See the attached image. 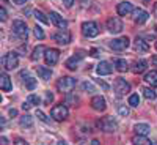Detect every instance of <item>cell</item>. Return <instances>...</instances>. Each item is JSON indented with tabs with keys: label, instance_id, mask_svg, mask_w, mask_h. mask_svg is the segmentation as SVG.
<instances>
[{
	"label": "cell",
	"instance_id": "obj_18",
	"mask_svg": "<svg viewBox=\"0 0 157 145\" xmlns=\"http://www.w3.org/2000/svg\"><path fill=\"white\" fill-rule=\"evenodd\" d=\"M146 68H148V62L141 58V60H138V62H135V63H134V66H132V73H134V74L145 73V71H146Z\"/></svg>",
	"mask_w": 157,
	"mask_h": 145
},
{
	"label": "cell",
	"instance_id": "obj_36",
	"mask_svg": "<svg viewBox=\"0 0 157 145\" xmlns=\"http://www.w3.org/2000/svg\"><path fill=\"white\" fill-rule=\"evenodd\" d=\"M118 112L126 117V115H129V107H126V106H123V104H121V106H118Z\"/></svg>",
	"mask_w": 157,
	"mask_h": 145
},
{
	"label": "cell",
	"instance_id": "obj_44",
	"mask_svg": "<svg viewBox=\"0 0 157 145\" xmlns=\"http://www.w3.org/2000/svg\"><path fill=\"white\" fill-rule=\"evenodd\" d=\"M13 2H14L16 5H24V3H27L29 0H13Z\"/></svg>",
	"mask_w": 157,
	"mask_h": 145
},
{
	"label": "cell",
	"instance_id": "obj_3",
	"mask_svg": "<svg viewBox=\"0 0 157 145\" xmlns=\"http://www.w3.org/2000/svg\"><path fill=\"white\" fill-rule=\"evenodd\" d=\"M129 91H130V84L126 82L123 77H118L115 81V93H116V96L121 98L126 93H129Z\"/></svg>",
	"mask_w": 157,
	"mask_h": 145
},
{
	"label": "cell",
	"instance_id": "obj_29",
	"mask_svg": "<svg viewBox=\"0 0 157 145\" xmlns=\"http://www.w3.org/2000/svg\"><path fill=\"white\" fill-rule=\"evenodd\" d=\"M141 93L145 95V98L146 99H155V91L154 90H151V88H148V87H145V88H141Z\"/></svg>",
	"mask_w": 157,
	"mask_h": 145
},
{
	"label": "cell",
	"instance_id": "obj_4",
	"mask_svg": "<svg viewBox=\"0 0 157 145\" xmlns=\"http://www.w3.org/2000/svg\"><path fill=\"white\" fill-rule=\"evenodd\" d=\"M82 33L88 38H93V36H98L99 35V27L98 24L93 22V21H86L82 24Z\"/></svg>",
	"mask_w": 157,
	"mask_h": 145
},
{
	"label": "cell",
	"instance_id": "obj_26",
	"mask_svg": "<svg viewBox=\"0 0 157 145\" xmlns=\"http://www.w3.org/2000/svg\"><path fill=\"white\" fill-rule=\"evenodd\" d=\"M145 81H146L149 85L157 87V71H151V73H148V74L145 76Z\"/></svg>",
	"mask_w": 157,
	"mask_h": 145
},
{
	"label": "cell",
	"instance_id": "obj_22",
	"mask_svg": "<svg viewBox=\"0 0 157 145\" xmlns=\"http://www.w3.org/2000/svg\"><path fill=\"white\" fill-rule=\"evenodd\" d=\"M134 131H135L137 134L148 136V134H149V131H151V128H149L148 125H145V123H137V125L134 126Z\"/></svg>",
	"mask_w": 157,
	"mask_h": 145
},
{
	"label": "cell",
	"instance_id": "obj_14",
	"mask_svg": "<svg viewBox=\"0 0 157 145\" xmlns=\"http://www.w3.org/2000/svg\"><path fill=\"white\" fill-rule=\"evenodd\" d=\"M98 74L99 76H105V74H112L113 73V65L109 63V62H101L98 65V68H96Z\"/></svg>",
	"mask_w": 157,
	"mask_h": 145
},
{
	"label": "cell",
	"instance_id": "obj_27",
	"mask_svg": "<svg viewBox=\"0 0 157 145\" xmlns=\"http://www.w3.org/2000/svg\"><path fill=\"white\" fill-rule=\"evenodd\" d=\"M19 123H21L22 128H32L33 126V118L30 115H24V117H21Z\"/></svg>",
	"mask_w": 157,
	"mask_h": 145
},
{
	"label": "cell",
	"instance_id": "obj_2",
	"mask_svg": "<svg viewBox=\"0 0 157 145\" xmlns=\"http://www.w3.org/2000/svg\"><path fill=\"white\" fill-rule=\"evenodd\" d=\"M68 114H69V112H68L66 104H58V106L52 107V111H50V115H52V118H55L57 122H63V120H66Z\"/></svg>",
	"mask_w": 157,
	"mask_h": 145
},
{
	"label": "cell",
	"instance_id": "obj_17",
	"mask_svg": "<svg viewBox=\"0 0 157 145\" xmlns=\"http://www.w3.org/2000/svg\"><path fill=\"white\" fill-rule=\"evenodd\" d=\"M134 47H135V50H138V52H146V50H149V44H148L141 36H137V38H135Z\"/></svg>",
	"mask_w": 157,
	"mask_h": 145
},
{
	"label": "cell",
	"instance_id": "obj_10",
	"mask_svg": "<svg viewBox=\"0 0 157 145\" xmlns=\"http://www.w3.org/2000/svg\"><path fill=\"white\" fill-rule=\"evenodd\" d=\"M60 58V52L57 49H46V54H44V60L46 63L49 65V66H54V65H57Z\"/></svg>",
	"mask_w": 157,
	"mask_h": 145
},
{
	"label": "cell",
	"instance_id": "obj_5",
	"mask_svg": "<svg viewBox=\"0 0 157 145\" xmlns=\"http://www.w3.org/2000/svg\"><path fill=\"white\" fill-rule=\"evenodd\" d=\"M99 128L102 131H105V133H115V131L118 129V123L113 120L112 117H104L102 120H99Z\"/></svg>",
	"mask_w": 157,
	"mask_h": 145
},
{
	"label": "cell",
	"instance_id": "obj_30",
	"mask_svg": "<svg viewBox=\"0 0 157 145\" xmlns=\"http://www.w3.org/2000/svg\"><path fill=\"white\" fill-rule=\"evenodd\" d=\"M35 18L39 21V22H43V24H49V19H47V16L44 14V13L43 11H35Z\"/></svg>",
	"mask_w": 157,
	"mask_h": 145
},
{
	"label": "cell",
	"instance_id": "obj_32",
	"mask_svg": "<svg viewBox=\"0 0 157 145\" xmlns=\"http://www.w3.org/2000/svg\"><path fill=\"white\" fill-rule=\"evenodd\" d=\"M36 85H38V81H36V79H33V77H27V81H25V87H27L29 90H33Z\"/></svg>",
	"mask_w": 157,
	"mask_h": 145
},
{
	"label": "cell",
	"instance_id": "obj_12",
	"mask_svg": "<svg viewBox=\"0 0 157 145\" xmlns=\"http://www.w3.org/2000/svg\"><path fill=\"white\" fill-rule=\"evenodd\" d=\"M50 19H52V22H54L60 30H66V27H68V21H66V19H63V18L58 14V13L52 11V13H50Z\"/></svg>",
	"mask_w": 157,
	"mask_h": 145
},
{
	"label": "cell",
	"instance_id": "obj_34",
	"mask_svg": "<svg viewBox=\"0 0 157 145\" xmlns=\"http://www.w3.org/2000/svg\"><path fill=\"white\" fill-rule=\"evenodd\" d=\"M33 30H35V36H36L38 39H44V36H46V35H44V32H43V29H41V27H38V25H36V27H35Z\"/></svg>",
	"mask_w": 157,
	"mask_h": 145
},
{
	"label": "cell",
	"instance_id": "obj_41",
	"mask_svg": "<svg viewBox=\"0 0 157 145\" xmlns=\"http://www.w3.org/2000/svg\"><path fill=\"white\" fill-rule=\"evenodd\" d=\"M90 54H91V57H99L101 52H99V49H91V50H90Z\"/></svg>",
	"mask_w": 157,
	"mask_h": 145
},
{
	"label": "cell",
	"instance_id": "obj_48",
	"mask_svg": "<svg viewBox=\"0 0 157 145\" xmlns=\"http://www.w3.org/2000/svg\"><path fill=\"white\" fill-rule=\"evenodd\" d=\"M154 16H155V18H157V3H155V5H154Z\"/></svg>",
	"mask_w": 157,
	"mask_h": 145
},
{
	"label": "cell",
	"instance_id": "obj_38",
	"mask_svg": "<svg viewBox=\"0 0 157 145\" xmlns=\"http://www.w3.org/2000/svg\"><path fill=\"white\" fill-rule=\"evenodd\" d=\"M52 101H54V95H52L50 91H46V99H44V103H46V104H50Z\"/></svg>",
	"mask_w": 157,
	"mask_h": 145
},
{
	"label": "cell",
	"instance_id": "obj_37",
	"mask_svg": "<svg viewBox=\"0 0 157 145\" xmlns=\"http://www.w3.org/2000/svg\"><path fill=\"white\" fill-rule=\"evenodd\" d=\"M36 117L39 118V120H41V122H44V123H49V120H47V117L41 112V111H36Z\"/></svg>",
	"mask_w": 157,
	"mask_h": 145
},
{
	"label": "cell",
	"instance_id": "obj_42",
	"mask_svg": "<svg viewBox=\"0 0 157 145\" xmlns=\"http://www.w3.org/2000/svg\"><path fill=\"white\" fill-rule=\"evenodd\" d=\"M30 107H32V103H30V101H25V103L22 104V109H24V111H27V109H30Z\"/></svg>",
	"mask_w": 157,
	"mask_h": 145
},
{
	"label": "cell",
	"instance_id": "obj_50",
	"mask_svg": "<svg viewBox=\"0 0 157 145\" xmlns=\"http://www.w3.org/2000/svg\"><path fill=\"white\" fill-rule=\"evenodd\" d=\"M154 29H155V32H157V25H155V27H154Z\"/></svg>",
	"mask_w": 157,
	"mask_h": 145
},
{
	"label": "cell",
	"instance_id": "obj_24",
	"mask_svg": "<svg viewBox=\"0 0 157 145\" xmlns=\"http://www.w3.org/2000/svg\"><path fill=\"white\" fill-rule=\"evenodd\" d=\"M115 68L120 71V73H124V71L129 70V63H127L126 60H123V58H118V60L115 62Z\"/></svg>",
	"mask_w": 157,
	"mask_h": 145
},
{
	"label": "cell",
	"instance_id": "obj_8",
	"mask_svg": "<svg viewBox=\"0 0 157 145\" xmlns=\"http://www.w3.org/2000/svg\"><path fill=\"white\" fill-rule=\"evenodd\" d=\"M129 44H130V41L127 36H121V38H116V39H112L110 41V47L113 50H124L129 47Z\"/></svg>",
	"mask_w": 157,
	"mask_h": 145
},
{
	"label": "cell",
	"instance_id": "obj_33",
	"mask_svg": "<svg viewBox=\"0 0 157 145\" xmlns=\"http://www.w3.org/2000/svg\"><path fill=\"white\" fill-rule=\"evenodd\" d=\"M82 88H83V90H88V91H90V93H94V91H96V88H94V85H93V84H91L90 81H88V82H83V84H82Z\"/></svg>",
	"mask_w": 157,
	"mask_h": 145
},
{
	"label": "cell",
	"instance_id": "obj_1",
	"mask_svg": "<svg viewBox=\"0 0 157 145\" xmlns=\"http://www.w3.org/2000/svg\"><path fill=\"white\" fill-rule=\"evenodd\" d=\"M75 79L74 77H69V76H64L61 77L60 81L57 82V88L60 91H63V93H68V91H72V88L75 87Z\"/></svg>",
	"mask_w": 157,
	"mask_h": 145
},
{
	"label": "cell",
	"instance_id": "obj_28",
	"mask_svg": "<svg viewBox=\"0 0 157 145\" xmlns=\"http://www.w3.org/2000/svg\"><path fill=\"white\" fill-rule=\"evenodd\" d=\"M132 142L137 143V145H138V143H141V145H148V143H151V142L146 139V136H143V134H137V136L132 139Z\"/></svg>",
	"mask_w": 157,
	"mask_h": 145
},
{
	"label": "cell",
	"instance_id": "obj_25",
	"mask_svg": "<svg viewBox=\"0 0 157 145\" xmlns=\"http://www.w3.org/2000/svg\"><path fill=\"white\" fill-rule=\"evenodd\" d=\"M44 54H46V49H44V46H38V47H35V50H33V54H32V60H39L41 57H44Z\"/></svg>",
	"mask_w": 157,
	"mask_h": 145
},
{
	"label": "cell",
	"instance_id": "obj_23",
	"mask_svg": "<svg viewBox=\"0 0 157 145\" xmlns=\"http://www.w3.org/2000/svg\"><path fill=\"white\" fill-rule=\"evenodd\" d=\"M77 103H78V98L75 96V93H72V91H68L66 98H64V104H66V106H75Z\"/></svg>",
	"mask_w": 157,
	"mask_h": 145
},
{
	"label": "cell",
	"instance_id": "obj_40",
	"mask_svg": "<svg viewBox=\"0 0 157 145\" xmlns=\"http://www.w3.org/2000/svg\"><path fill=\"white\" fill-rule=\"evenodd\" d=\"M63 5L66 6V8H71L74 5V0H63Z\"/></svg>",
	"mask_w": 157,
	"mask_h": 145
},
{
	"label": "cell",
	"instance_id": "obj_11",
	"mask_svg": "<svg viewBox=\"0 0 157 145\" xmlns=\"http://www.w3.org/2000/svg\"><path fill=\"white\" fill-rule=\"evenodd\" d=\"M54 39L58 44H69L71 43V33L68 30H60V32L54 33Z\"/></svg>",
	"mask_w": 157,
	"mask_h": 145
},
{
	"label": "cell",
	"instance_id": "obj_49",
	"mask_svg": "<svg viewBox=\"0 0 157 145\" xmlns=\"http://www.w3.org/2000/svg\"><path fill=\"white\" fill-rule=\"evenodd\" d=\"M140 2H143V3H148V2H149V0H140Z\"/></svg>",
	"mask_w": 157,
	"mask_h": 145
},
{
	"label": "cell",
	"instance_id": "obj_21",
	"mask_svg": "<svg viewBox=\"0 0 157 145\" xmlns=\"http://www.w3.org/2000/svg\"><path fill=\"white\" fill-rule=\"evenodd\" d=\"M36 73L38 76L43 79V81H49L50 76H52V70L50 68H46V66H38L36 68Z\"/></svg>",
	"mask_w": 157,
	"mask_h": 145
},
{
	"label": "cell",
	"instance_id": "obj_15",
	"mask_svg": "<svg viewBox=\"0 0 157 145\" xmlns=\"http://www.w3.org/2000/svg\"><path fill=\"white\" fill-rule=\"evenodd\" d=\"M116 11H118L120 16H127L129 13L134 11V6H132V3H129V2H121V3H118Z\"/></svg>",
	"mask_w": 157,
	"mask_h": 145
},
{
	"label": "cell",
	"instance_id": "obj_9",
	"mask_svg": "<svg viewBox=\"0 0 157 145\" xmlns=\"http://www.w3.org/2000/svg\"><path fill=\"white\" fill-rule=\"evenodd\" d=\"M107 29L110 33H120L123 30V22L120 18H109L107 19Z\"/></svg>",
	"mask_w": 157,
	"mask_h": 145
},
{
	"label": "cell",
	"instance_id": "obj_46",
	"mask_svg": "<svg viewBox=\"0 0 157 145\" xmlns=\"http://www.w3.org/2000/svg\"><path fill=\"white\" fill-rule=\"evenodd\" d=\"M10 115H11V117H16V115H17V111H16V109H10Z\"/></svg>",
	"mask_w": 157,
	"mask_h": 145
},
{
	"label": "cell",
	"instance_id": "obj_6",
	"mask_svg": "<svg viewBox=\"0 0 157 145\" xmlns=\"http://www.w3.org/2000/svg\"><path fill=\"white\" fill-rule=\"evenodd\" d=\"M13 32H14V35L16 36H19L21 39H27V33H29V30H27V24H25L24 21H14L13 22Z\"/></svg>",
	"mask_w": 157,
	"mask_h": 145
},
{
	"label": "cell",
	"instance_id": "obj_20",
	"mask_svg": "<svg viewBox=\"0 0 157 145\" xmlns=\"http://www.w3.org/2000/svg\"><path fill=\"white\" fill-rule=\"evenodd\" d=\"M82 57L83 55H72L71 58H68V62H66V68L68 70H77V66H78V63H80V60H82Z\"/></svg>",
	"mask_w": 157,
	"mask_h": 145
},
{
	"label": "cell",
	"instance_id": "obj_47",
	"mask_svg": "<svg viewBox=\"0 0 157 145\" xmlns=\"http://www.w3.org/2000/svg\"><path fill=\"white\" fill-rule=\"evenodd\" d=\"M16 143L17 145H24V143H27V142H25L24 139H16Z\"/></svg>",
	"mask_w": 157,
	"mask_h": 145
},
{
	"label": "cell",
	"instance_id": "obj_39",
	"mask_svg": "<svg viewBox=\"0 0 157 145\" xmlns=\"http://www.w3.org/2000/svg\"><path fill=\"white\" fill-rule=\"evenodd\" d=\"M6 10L3 8V6H0V19H2V21H6Z\"/></svg>",
	"mask_w": 157,
	"mask_h": 145
},
{
	"label": "cell",
	"instance_id": "obj_7",
	"mask_svg": "<svg viewBox=\"0 0 157 145\" xmlns=\"http://www.w3.org/2000/svg\"><path fill=\"white\" fill-rule=\"evenodd\" d=\"M3 66L5 70H14L17 65H19V57L16 52H8V54L3 57Z\"/></svg>",
	"mask_w": 157,
	"mask_h": 145
},
{
	"label": "cell",
	"instance_id": "obj_16",
	"mask_svg": "<svg viewBox=\"0 0 157 145\" xmlns=\"http://www.w3.org/2000/svg\"><path fill=\"white\" fill-rule=\"evenodd\" d=\"M91 106H93V109H94V111L102 112V111H105L107 103H105V99H104L102 96H94L93 99H91Z\"/></svg>",
	"mask_w": 157,
	"mask_h": 145
},
{
	"label": "cell",
	"instance_id": "obj_35",
	"mask_svg": "<svg viewBox=\"0 0 157 145\" xmlns=\"http://www.w3.org/2000/svg\"><path fill=\"white\" fill-rule=\"evenodd\" d=\"M27 101H30L32 104H36V106H38L39 103H41V99H39V96H36V95H29Z\"/></svg>",
	"mask_w": 157,
	"mask_h": 145
},
{
	"label": "cell",
	"instance_id": "obj_13",
	"mask_svg": "<svg viewBox=\"0 0 157 145\" xmlns=\"http://www.w3.org/2000/svg\"><path fill=\"white\" fill-rule=\"evenodd\" d=\"M132 13H134V22H137V24H145L148 21V18H149L148 13L145 10H141V8H137Z\"/></svg>",
	"mask_w": 157,
	"mask_h": 145
},
{
	"label": "cell",
	"instance_id": "obj_31",
	"mask_svg": "<svg viewBox=\"0 0 157 145\" xmlns=\"http://www.w3.org/2000/svg\"><path fill=\"white\" fill-rule=\"evenodd\" d=\"M138 104H140V96L138 95H130L129 96V106L138 107Z\"/></svg>",
	"mask_w": 157,
	"mask_h": 145
},
{
	"label": "cell",
	"instance_id": "obj_45",
	"mask_svg": "<svg viewBox=\"0 0 157 145\" xmlns=\"http://www.w3.org/2000/svg\"><path fill=\"white\" fill-rule=\"evenodd\" d=\"M151 65H152V66H155V68H157V55H154V57L151 58Z\"/></svg>",
	"mask_w": 157,
	"mask_h": 145
},
{
	"label": "cell",
	"instance_id": "obj_51",
	"mask_svg": "<svg viewBox=\"0 0 157 145\" xmlns=\"http://www.w3.org/2000/svg\"><path fill=\"white\" fill-rule=\"evenodd\" d=\"M155 49H157V41H155Z\"/></svg>",
	"mask_w": 157,
	"mask_h": 145
},
{
	"label": "cell",
	"instance_id": "obj_43",
	"mask_svg": "<svg viewBox=\"0 0 157 145\" xmlns=\"http://www.w3.org/2000/svg\"><path fill=\"white\" fill-rule=\"evenodd\" d=\"M96 82H98V85H101L104 90H109V85H107L105 82H104V81H96Z\"/></svg>",
	"mask_w": 157,
	"mask_h": 145
},
{
	"label": "cell",
	"instance_id": "obj_19",
	"mask_svg": "<svg viewBox=\"0 0 157 145\" xmlns=\"http://www.w3.org/2000/svg\"><path fill=\"white\" fill-rule=\"evenodd\" d=\"M0 87H2L3 91H10V90L13 88L11 79H10V76H8L6 73H2V76H0Z\"/></svg>",
	"mask_w": 157,
	"mask_h": 145
}]
</instances>
